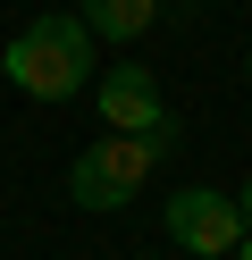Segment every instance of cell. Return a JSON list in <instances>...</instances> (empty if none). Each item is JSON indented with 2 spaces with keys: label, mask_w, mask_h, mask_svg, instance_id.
Returning a JSON list of instances; mask_svg holds the SVG:
<instances>
[{
  "label": "cell",
  "mask_w": 252,
  "mask_h": 260,
  "mask_svg": "<svg viewBox=\"0 0 252 260\" xmlns=\"http://www.w3.org/2000/svg\"><path fill=\"white\" fill-rule=\"evenodd\" d=\"M235 210H244V235H252V176L235 185Z\"/></svg>",
  "instance_id": "8992f818"
},
{
  "label": "cell",
  "mask_w": 252,
  "mask_h": 260,
  "mask_svg": "<svg viewBox=\"0 0 252 260\" xmlns=\"http://www.w3.org/2000/svg\"><path fill=\"white\" fill-rule=\"evenodd\" d=\"M76 17H84V34H93V42H134V34L160 25V0H84Z\"/></svg>",
  "instance_id": "5b68a950"
},
{
  "label": "cell",
  "mask_w": 252,
  "mask_h": 260,
  "mask_svg": "<svg viewBox=\"0 0 252 260\" xmlns=\"http://www.w3.org/2000/svg\"><path fill=\"white\" fill-rule=\"evenodd\" d=\"M160 118H168V101H160V76L151 68H109L101 76V126L109 135H151Z\"/></svg>",
  "instance_id": "277c9868"
},
{
  "label": "cell",
  "mask_w": 252,
  "mask_h": 260,
  "mask_svg": "<svg viewBox=\"0 0 252 260\" xmlns=\"http://www.w3.org/2000/svg\"><path fill=\"white\" fill-rule=\"evenodd\" d=\"M177 143H185L177 118H160L151 135H101V143H84L76 168H67V202H76V210H101V218H109V210H126Z\"/></svg>",
  "instance_id": "6da1fadb"
},
{
  "label": "cell",
  "mask_w": 252,
  "mask_h": 260,
  "mask_svg": "<svg viewBox=\"0 0 252 260\" xmlns=\"http://www.w3.org/2000/svg\"><path fill=\"white\" fill-rule=\"evenodd\" d=\"M227 260H252V235H244V243H235V252H227Z\"/></svg>",
  "instance_id": "52a82bcc"
},
{
  "label": "cell",
  "mask_w": 252,
  "mask_h": 260,
  "mask_svg": "<svg viewBox=\"0 0 252 260\" xmlns=\"http://www.w3.org/2000/svg\"><path fill=\"white\" fill-rule=\"evenodd\" d=\"M168 243L193 252V260H227L235 243H244V210H235V193H218V185L168 193Z\"/></svg>",
  "instance_id": "3957f363"
},
{
  "label": "cell",
  "mask_w": 252,
  "mask_h": 260,
  "mask_svg": "<svg viewBox=\"0 0 252 260\" xmlns=\"http://www.w3.org/2000/svg\"><path fill=\"white\" fill-rule=\"evenodd\" d=\"M0 68L25 101H76L93 84V34H84V17H34L0 51Z\"/></svg>",
  "instance_id": "7a4b0ae2"
}]
</instances>
